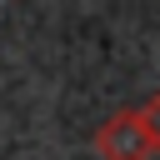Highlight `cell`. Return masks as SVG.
<instances>
[{
    "label": "cell",
    "mask_w": 160,
    "mask_h": 160,
    "mask_svg": "<svg viewBox=\"0 0 160 160\" xmlns=\"http://www.w3.org/2000/svg\"><path fill=\"white\" fill-rule=\"evenodd\" d=\"M95 150H100L105 160H150V155H155V140H150V130H145V115H140V110H115V115L100 125Z\"/></svg>",
    "instance_id": "6da1fadb"
},
{
    "label": "cell",
    "mask_w": 160,
    "mask_h": 160,
    "mask_svg": "<svg viewBox=\"0 0 160 160\" xmlns=\"http://www.w3.org/2000/svg\"><path fill=\"white\" fill-rule=\"evenodd\" d=\"M140 115H145V130H150V140H155V150H160V95H150V105H145Z\"/></svg>",
    "instance_id": "7a4b0ae2"
}]
</instances>
